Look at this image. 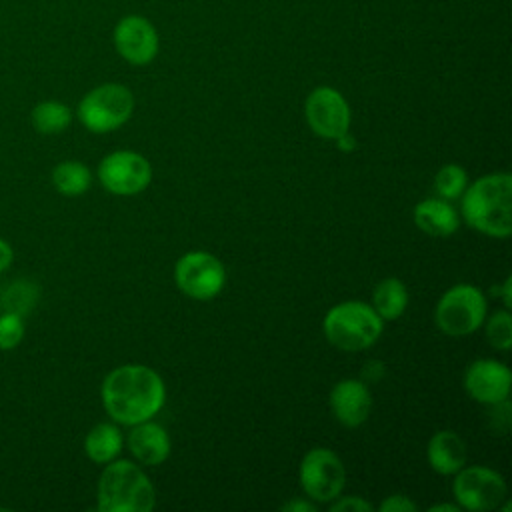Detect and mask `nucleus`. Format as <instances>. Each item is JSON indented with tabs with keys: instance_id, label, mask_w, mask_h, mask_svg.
Masks as SVG:
<instances>
[{
	"instance_id": "obj_8",
	"label": "nucleus",
	"mask_w": 512,
	"mask_h": 512,
	"mask_svg": "<svg viewBox=\"0 0 512 512\" xmlns=\"http://www.w3.org/2000/svg\"><path fill=\"white\" fill-rule=\"evenodd\" d=\"M346 482L342 460L328 448H312L300 462V484L318 502H332Z\"/></svg>"
},
{
	"instance_id": "obj_23",
	"label": "nucleus",
	"mask_w": 512,
	"mask_h": 512,
	"mask_svg": "<svg viewBox=\"0 0 512 512\" xmlns=\"http://www.w3.org/2000/svg\"><path fill=\"white\" fill-rule=\"evenodd\" d=\"M466 180H468V176H466V170L462 166L446 164L438 170V174L434 178V188L442 198L452 200V198H458L464 192Z\"/></svg>"
},
{
	"instance_id": "obj_11",
	"label": "nucleus",
	"mask_w": 512,
	"mask_h": 512,
	"mask_svg": "<svg viewBox=\"0 0 512 512\" xmlns=\"http://www.w3.org/2000/svg\"><path fill=\"white\" fill-rule=\"evenodd\" d=\"M306 120L314 134L322 138H338L350 126V108L340 92L320 86L310 92L304 104Z\"/></svg>"
},
{
	"instance_id": "obj_22",
	"label": "nucleus",
	"mask_w": 512,
	"mask_h": 512,
	"mask_svg": "<svg viewBox=\"0 0 512 512\" xmlns=\"http://www.w3.org/2000/svg\"><path fill=\"white\" fill-rule=\"evenodd\" d=\"M52 184L62 196H82L92 184V174L86 164L78 160H64L54 166Z\"/></svg>"
},
{
	"instance_id": "obj_2",
	"label": "nucleus",
	"mask_w": 512,
	"mask_h": 512,
	"mask_svg": "<svg viewBox=\"0 0 512 512\" xmlns=\"http://www.w3.org/2000/svg\"><path fill=\"white\" fill-rule=\"evenodd\" d=\"M462 214L474 230L494 238H508L512 234V176L494 172L464 188Z\"/></svg>"
},
{
	"instance_id": "obj_31",
	"label": "nucleus",
	"mask_w": 512,
	"mask_h": 512,
	"mask_svg": "<svg viewBox=\"0 0 512 512\" xmlns=\"http://www.w3.org/2000/svg\"><path fill=\"white\" fill-rule=\"evenodd\" d=\"M282 510H288V512H292V510H298V512H314V506L308 504V502H304V500H292V502H286V504L282 506Z\"/></svg>"
},
{
	"instance_id": "obj_14",
	"label": "nucleus",
	"mask_w": 512,
	"mask_h": 512,
	"mask_svg": "<svg viewBox=\"0 0 512 512\" xmlns=\"http://www.w3.org/2000/svg\"><path fill=\"white\" fill-rule=\"evenodd\" d=\"M330 410L334 418L348 428L366 422L372 410V398L366 384L352 378L340 380L330 392Z\"/></svg>"
},
{
	"instance_id": "obj_10",
	"label": "nucleus",
	"mask_w": 512,
	"mask_h": 512,
	"mask_svg": "<svg viewBox=\"0 0 512 512\" xmlns=\"http://www.w3.org/2000/svg\"><path fill=\"white\" fill-rule=\"evenodd\" d=\"M152 178V168L144 156L132 150H116L98 164L100 184L118 196H134L142 192Z\"/></svg>"
},
{
	"instance_id": "obj_13",
	"label": "nucleus",
	"mask_w": 512,
	"mask_h": 512,
	"mask_svg": "<svg viewBox=\"0 0 512 512\" xmlns=\"http://www.w3.org/2000/svg\"><path fill=\"white\" fill-rule=\"evenodd\" d=\"M512 384L510 370L506 364L496 360H476L466 368L464 388L466 392L482 404H498L508 398Z\"/></svg>"
},
{
	"instance_id": "obj_29",
	"label": "nucleus",
	"mask_w": 512,
	"mask_h": 512,
	"mask_svg": "<svg viewBox=\"0 0 512 512\" xmlns=\"http://www.w3.org/2000/svg\"><path fill=\"white\" fill-rule=\"evenodd\" d=\"M334 140H336V146H338L340 150H344V152H352V150L356 148V138L350 136L348 130H346L344 134H340L338 138H334Z\"/></svg>"
},
{
	"instance_id": "obj_12",
	"label": "nucleus",
	"mask_w": 512,
	"mask_h": 512,
	"mask_svg": "<svg viewBox=\"0 0 512 512\" xmlns=\"http://www.w3.org/2000/svg\"><path fill=\"white\" fill-rule=\"evenodd\" d=\"M114 46L118 54L136 66L148 64L158 52V34L142 16H126L114 28Z\"/></svg>"
},
{
	"instance_id": "obj_15",
	"label": "nucleus",
	"mask_w": 512,
	"mask_h": 512,
	"mask_svg": "<svg viewBox=\"0 0 512 512\" xmlns=\"http://www.w3.org/2000/svg\"><path fill=\"white\" fill-rule=\"evenodd\" d=\"M128 448L132 456L146 466L162 464L170 454V438L160 424L138 422L128 434Z\"/></svg>"
},
{
	"instance_id": "obj_6",
	"label": "nucleus",
	"mask_w": 512,
	"mask_h": 512,
	"mask_svg": "<svg viewBox=\"0 0 512 512\" xmlns=\"http://www.w3.org/2000/svg\"><path fill=\"white\" fill-rule=\"evenodd\" d=\"M486 316V298L472 284H456L436 304L434 320L448 336H466L480 328Z\"/></svg>"
},
{
	"instance_id": "obj_17",
	"label": "nucleus",
	"mask_w": 512,
	"mask_h": 512,
	"mask_svg": "<svg viewBox=\"0 0 512 512\" xmlns=\"http://www.w3.org/2000/svg\"><path fill=\"white\" fill-rule=\"evenodd\" d=\"M414 222L422 232L438 238L454 234L460 226L458 212L448 202L436 198H428L416 204Z\"/></svg>"
},
{
	"instance_id": "obj_4",
	"label": "nucleus",
	"mask_w": 512,
	"mask_h": 512,
	"mask_svg": "<svg viewBox=\"0 0 512 512\" xmlns=\"http://www.w3.org/2000/svg\"><path fill=\"white\" fill-rule=\"evenodd\" d=\"M382 332V318L364 302H342L324 318V334L328 342L346 352L370 348Z\"/></svg>"
},
{
	"instance_id": "obj_16",
	"label": "nucleus",
	"mask_w": 512,
	"mask_h": 512,
	"mask_svg": "<svg viewBox=\"0 0 512 512\" xmlns=\"http://www.w3.org/2000/svg\"><path fill=\"white\" fill-rule=\"evenodd\" d=\"M426 458L438 474H456L466 464V444L456 432L440 430L430 438Z\"/></svg>"
},
{
	"instance_id": "obj_3",
	"label": "nucleus",
	"mask_w": 512,
	"mask_h": 512,
	"mask_svg": "<svg viewBox=\"0 0 512 512\" xmlns=\"http://www.w3.org/2000/svg\"><path fill=\"white\" fill-rule=\"evenodd\" d=\"M100 512H150L156 492L140 466L128 460H110L96 490Z\"/></svg>"
},
{
	"instance_id": "obj_27",
	"label": "nucleus",
	"mask_w": 512,
	"mask_h": 512,
	"mask_svg": "<svg viewBox=\"0 0 512 512\" xmlns=\"http://www.w3.org/2000/svg\"><path fill=\"white\" fill-rule=\"evenodd\" d=\"M380 512H412L416 510V504L412 500H408L406 496H400V494H392L388 496L380 506H378Z\"/></svg>"
},
{
	"instance_id": "obj_30",
	"label": "nucleus",
	"mask_w": 512,
	"mask_h": 512,
	"mask_svg": "<svg viewBox=\"0 0 512 512\" xmlns=\"http://www.w3.org/2000/svg\"><path fill=\"white\" fill-rule=\"evenodd\" d=\"M496 288H498V290H494V292L502 294L504 306H506V308H510V306H512V278L508 276V278L504 280V284H502V286H496Z\"/></svg>"
},
{
	"instance_id": "obj_24",
	"label": "nucleus",
	"mask_w": 512,
	"mask_h": 512,
	"mask_svg": "<svg viewBox=\"0 0 512 512\" xmlns=\"http://www.w3.org/2000/svg\"><path fill=\"white\" fill-rule=\"evenodd\" d=\"M486 338L496 350H510L512 344V316L506 310H500L490 316L486 324Z\"/></svg>"
},
{
	"instance_id": "obj_7",
	"label": "nucleus",
	"mask_w": 512,
	"mask_h": 512,
	"mask_svg": "<svg viewBox=\"0 0 512 512\" xmlns=\"http://www.w3.org/2000/svg\"><path fill=\"white\" fill-rule=\"evenodd\" d=\"M454 498L460 508L484 512L494 510L506 500V482L502 474L486 466L460 468L454 480Z\"/></svg>"
},
{
	"instance_id": "obj_20",
	"label": "nucleus",
	"mask_w": 512,
	"mask_h": 512,
	"mask_svg": "<svg viewBox=\"0 0 512 512\" xmlns=\"http://www.w3.org/2000/svg\"><path fill=\"white\" fill-rule=\"evenodd\" d=\"M372 304H374V312L382 320L398 318L408 304L406 286L398 278H386L378 282L372 294Z\"/></svg>"
},
{
	"instance_id": "obj_19",
	"label": "nucleus",
	"mask_w": 512,
	"mask_h": 512,
	"mask_svg": "<svg viewBox=\"0 0 512 512\" xmlns=\"http://www.w3.org/2000/svg\"><path fill=\"white\" fill-rule=\"evenodd\" d=\"M122 450V434L114 424H96L84 438V452L96 464H108Z\"/></svg>"
},
{
	"instance_id": "obj_21",
	"label": "nucleus",
	"mask_w": 512,
	"mask_h": 512,
	"mask_svg": "<svg viewBox=\"0 0 512 512\" xmlns=\"http://www.w3.org/2000/svg\"><path fill=\"white\" fill-rule=\"evenodd\" d=\"M30 122L40 134H60L72 122V110L58 100H42L30 112Z\"/></svg>"
},
{
	"instance_id": "obj_18",
	"label": "nucleus",
	"mask_w": 512,
	"mask_h": 512,
	"mask_svg": "<svg viewBox=\"0 0 512 512\" xmlns=\"http://www.w3.org/2000/svg\"><path fill=\"white\" fill-rule=\"evenodd\" d=\"M40 300V286L32 278H14L0 288V310L26 316Z\"/></svg>"
},
{
	"instance_id": "obj_5",
	"label": "nucleus",
	"mask_w": 512,
	"mask_h": 512,
	"mask_svg": "<svg viewBox=\"0 0 512 512\" xmlns=\"http://www.w3.org/2000/svg\"><path fill=\"white\" fill-rule=\"evenodd\" d=\"M134 110V96L122 84H100L86 92L78 102V120L96 134H106L120 128Z\"/></svg>"
},
{
	"instance_id": "obj_32",
	"label": "nucleus",
	"mask_w": 512,
	"mask_h": 512,
	"mask_svg": "<svg viewBox=\"0 0 512 512\" xmlns=\"http://www.w3.org/2000/svg\"><path fill=\"white\" fill-rule=\"evenodd\" d=\"M434 510H448V512H458L460 506L458 504H436V506H430V512Z\"/></svg>"
},
{
	"instance_id": "obj_26",
	"label": "nucleus",
	"mask_w": 512,
	"mask_h": 512,
	"mask_svg": "<svg viewBox=\"0 0 512 512\" xmlns=\"http://www.w3.org/2000/svg\"><path fill=\"white\" fill-rule=\"evenodd\" d=\"M332 512H370L372 504L360 496H346L330 506Z\"/></svg>"
},
{
	"instance_id": "obj_1",
	"label": "nucleus",
	"mask_w": 512,
	"mask_h": 512,
	"mask_svg": "<svg viewBox=\"0 0 512 512\" xmlns=\"http://www.w3.org/2000/svg\"><path fill=\"white\" fill-rule=\"evenodd\" d=\"M102 404L114 422L134 426L150 420L164 404V382L148 366L124 364L108 372L100 388Z\"/></svg>"
},
{
	"instance_id": "obj_28",
	"label": "nucleus",
	"mask_w": 512,
	"mask_h": 512,
	"mask_svg": "<svg viewBox=\"0 0 512 512\" xmlns=\"http://www.w3.org/2000/svg\"><path fill=\"white\" fill-rule=\"evenodd\" d=\"M12 260H14V250H12L10 242L0 236V274L10 268Z\"/></svg>"
},
{
	"instance_id": "obj_25",
	"label": "nucleus",
	"mask_w": 512,
	"mask_h": 512,
	"mask_svg": "<svg viewBox=\"0 0 512 512\" xmlns=\"http://www.w3.org/2000/svg\"><path fill=\"white\" fill-rule=\"evenodd\" d=\"M24 316L2 312L0 314V350H14L24 340Z\"/></svg>"
},
{
	"instance_id": "obj_9",
	"label": "nucleus",
	"mask_w": 512,
	"mask_h": 512,
	"mask_svg": "<svg viewBox=\"0 0 512 512\" xmlns=\"http://www.w3.org/2000/svg\"><path fill=\"white\" fill-rule=\"evenodd\" d=\"M174 280L178 288L196 300L214 298L226 280L222 262L210 252H186L174 266Z\"/></svg>"
}]
</instances>
